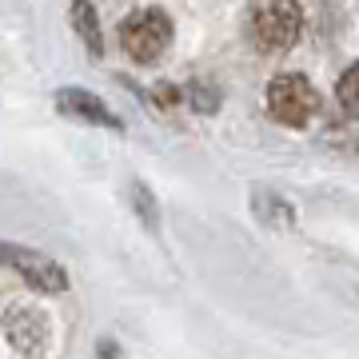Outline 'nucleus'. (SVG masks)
<instances>
[{"instance_id": "1", "label": "nucleus", "mask_w": 359, "mask_h": 359, "mask_svg": "<svg viewBox=\"0 0 359 359\" xmlns=\"http://www.w3.org/2000/svg\"><path fill=\"white\" fill-rule=\"evenodd\" d=\"M320 108V92L311 88L308 76H299V72H283L268 84V112L287 124V128H304L311 116Z\"/></svg>"}, {"instance_id": "2", "label": "nucleus", "mask_w": 359, "mask_h": 359, "mask_svg": "<svg viewBox=\"0 0 359 359\" xmlns=\"http://www.w3.org/2000/svg\"><path fill=\"white\" fill-rule=\"evenodd\" d=\"M299 28H304V13L295 0H264L252 16V36H256L259 48L268 52H283L299 40Z\"/></svg>"}, {"instance_id": "3", "label": "nucleus", "mask_w": 359, "mask_h": 359, "mask_svg": "<svg viewBox=\"0 0 359 359\" xmlns=\"http://www.w3.org/2000/svg\"><path fill=\"white\" fill-rule=\"evenodd\" d=\"M168 40H172V20H168L160 8H144V13H132L124 25H120V44L128 52L132 60H156L160 52L168 48Z\"/></svg>"}, {"instance_id": "4", "label": "nucleus", "mask_w": 359, "mask_h": 359, "mask_svg": "<svg viewBox=\"0 0 359 359\" xmlns=\"http://www.w3.org/2000/svg\"><path fill=\"white\" fill-rule=\"evenodd\" d=\"M0 264L13 268L16 276H25L36 292L44 295H56L68 287V271L56 264V259L40 256V252H28V248H16V244H0Z\"/></svg>"}, {"instance_id": "5", "label": "nucleus", "mask_w": 359, "mask_h": 359, "mask_svg": "<svg viewBox=\"0 0 359 359\" xmlns=\"http://www.w3.org/2000/svg\"><path fill=\"white\" fill-rule=\"evenodd\" d=\"M56 108H60V116H72V120L96 124V128H112V132L124 128V124H120V116L108 112V104H104L100 96L84 92V88H60V92H56Z\"/></svg>"}, {"instance_id": "6", "label": "nucleus", "mask_w": 359, "mask_h": 359, "mask_svg": "<svg viewBox=\"0 0 359 359\" xmlns=\"http://www.w3.org/2000/svg\"><path fill=\"white\" fill-rule=\"evenodd\" d=\"M4 335L13 339V347H20L25 355H40L48 347V320L28 308H16L4 316Z\"/></svg>"}, {"instance_id": "7", "label": "nucleus", "mask_w": 359, "mask_h": 359, "mask_svg": "<svg viewBox=\"0 0 359 359\" xmlns=\"http://www.w3.org/2000/svg\"><path fill=\"white\" fill-rule=\"evenodd\" d=\"M72 28H76V36L88 44L92 56H100V52H104V36H100V20H96V8H92L88 0H76V4H72Z\"/></svg>"}, {"instance_id": "8", "label": "nucleus", "mask_w": 359, "mask_h": 359, "mask_svg": "<svg viewBox=\"0 0 359 359\" xmlns=\"http://www.w3.org/2000/svg\"><path fill=\"white\" fill-rule=\"evenodd\" d=\"M252 200H256V216L268 224V228H292V204L287 200H280L276 192H264V188H256L252 192Z\"/></svg>"}, {"instance_id": "9", "label": "nucleus", "mask_w": 359, "mask_h": 359, "mask_svg": "<svg viewBox=\"0 0 359 359\" xmlns=\"http://www.w3.org/2000/svg\"><path fill=\"white\" fill-rule=\"evenodd\" d=\"M339 104H344L351 116H359V65H351L339 76Z\"/></svg>"}, {"instance_id": "10", "label": "nucleus", "mask_w": 359, "mask_h": 359, "mask_svg": "<svg viewBox=\"0 0 359 359\" xmlns=\"http://www.w3.org/2000/svg\"><path fill=\"white\" fill-rule=\"evenodd\" d=\"M132 208L140 212V216H144V224H148L152 231L160 228V212H156V200H152V192H148L144 184H132Z\"/></svg>"}, {"instance_id": "11", "label": "nucleus", "mask_w": 359, "mask_h": 359, "mask_svg": "<svg viewBox=\"0 0 359 359\" xmlns=\"http://www.w3.org/2000/svg\"><path fill=\"white\" fill-rule=\"evenodd\" d=\"M176 100H180V92H176V88H168V84H164V88H156V104H164V108H172Z\"/></svg>"}]
</instances>
